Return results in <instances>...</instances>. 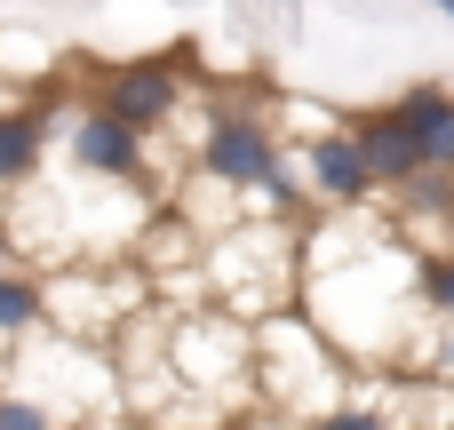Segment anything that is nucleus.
Listing matches in <instances>:
<instances>
[{
	"mask_svg": "<svg viewBox=\"0 0 454 430\" xmlns=\"http://www.w3.org/2000/svg\"><path fill=\"white\" fill-rule=\"evenodd\" d=\"M351 383V359L335 351V335L311 319V311H263L255 319V391L279 407V415H335Z\"/></svg>",
	"mask_w": 454,
	"mask_h": 430,
	"instance_id": "1",
	"label": "nucleus"
},
{
	"mask_svg": "<svg viewBox=\"0 0 454 430\" xmlns=\"http://www.w3.org/2000/svg\"><path fill=\"white\" fill-rule=\"evenodd\" d=\"M168 359H176L184 391H255V319L200 303V311L168 319Z\"/></svg>",
	"mask_w": 454,
	"mask_h": 430,
	"instance_id": "2",
	"label": "nucleus"
},
{
	"mask_svg": "<svg viewBox=\"0 0 454 430\" xmlns=\"http://www.w3.org/2000/svg\"><path fill=\"white\" fill-rule=\"evenodd\" d=\"M200 168L247 207L263 184H279L287 176V144H279V120L271 112H255V104H223V112H207L200 120Z\"/></svg>",
	"mask_w": 454,
	"mask_h": 430,
	"instance_id": "3",
	"label": "nucleus"
},
{
	"mask_svg": "<svg viewBox=\"0 0 454 430\" xmlns=\"http://www.w3.org/2000/svg\"><path fill=\"white\" fill-rule=\"evenodd\" d=\"M295 176H303V199H311V215H327V207H375V168H367V152H359V136H351V120H335V128H319V136H295Z\"/></svg>",
	"mask_w": 454,
	"mask_h": 430,
	"instance_id": "4",
	"label": "nucleus"
},
{
	"mask_svg": "<svg viewBox=\"0 0 454 430\" xmlns=\"http://www.w3.org/2000/svg\"><path fill=\"white\" fill-rule=\"evenodd\" d=\"M184 48H168V56H120V64H104V80H96V104H112L120 120H136V128H168L176 112H184Z\"/></svg>",
	"mask_w": 454,
	"mask_h": 430,
	"instance_id": "5",
	"label": "nucleus"
},
{
	"mask_svg": "<svg viewBox=\"0 0 454 430\" xmlns=\"http://www.w3.org/2000/svg\"><path fill=\"white\" fill-rule=\"evenodd\" d=\"M144 144H152V128L120 120L112 104H88V112L64 128V152H72V168H80V176H96V184H136V192H160V184H152V168H144Z\"/></svg>",
	"mask_w": 454,
	"mask_h": 430,
	"instance_id": "6",
	"label": "nucleus"
},
{
	"mask_svg": "<svg viewBox=\"0 0 454 430\" xmlns=\"http://www.w3.org/2000/svg\"><path fill=\"white\" fill-rule=\"evenodd\" d=\"M351 136H359V152H367V168H375V184H383V192L431 168V160H423V136L407 128V112H399V104H375V112H351Z\"/></svg>",
	"mask_w": 454,
	"mask_h": 430,
	"instance_id": "7",
	"label": "nucleus"
},
{
	"mask_svg": "<svg viewBox=\"0 0 454 430\" xmlns=\"http://www.w3.org/2000/svg\"><path fill=\"white\" fill-rule=\"evenodd\" d=\"M391 104H399L407 128L423 136V160H431V168H454V88L447 80H415V88H399Z\"/></svg>",
	"mask_w": 454,
	"mask_h": 430,
	"instance_id": "8",
	"label": "nucleus"
},
{
	"mask_svg": "<svg viewBox=\"0 0 454 430\" xmlns=\"http://www.w3.org/2000/svg\"><path fill=\"white\" fill-rule=\"evenodd\" d=\"M40 160H48V120L40 112H0V192H16V184H32L40 176Z\"/></svg>",
	"mask_w": 454,
	"mask_h": 430,
	"instance_id": "9",
	"label": "nucleus"
},
{
	"mask_svg": "<svg viewBox=\"0 0 454 430\" xmlns=\"http://www.w3.org/2000/svg\"><path fill=\"white\" fill-rule=\"evenodd\" d=\"M48 327V279L40 271H0V343H24V335H40Z\"/></svg>",
	"mask_w": 454,
	"mask_h": 430,
	"instance_id": "10",
	"label": "nucleus"
},
{
	"mask_svg": "<svg viewBox=\"0 0 454 430\" xmlns=\"http://www.w3.org/2000/svg\"><path fill=\"white\" fill-rule=\"evenodd\" d=\"M56 64V40H40V32H24V24H0V72L8 80H40Z\"/></svg>",
	"mask_w": 454,
	"mask_h": 430,
	"instance_id": "11",
	"label": "nucleus"
},
{
	"mask_svg": "<svg viewBox=\"0 0 454 430\" xmlns=\"http://www.w3.org/2000/svg\"><path fill=\"white\" fill-rule=\"evenodd\" d=\"M72 407H48V399H24V391H0V430H56Z\"/></svg>",
	"mask_w": 454,
	"mask_h": 430,
	"instance_id": "12",
	"label": "nucleus"
},
{
	"mask_svg": "<svg viewBox=\"0 0 454 430\" xmlns=\"http://www.w3.org/2000/svg\"><path fill=\"white\" fill-rule=\"evenodd\" d=\"M423 311L454 319V247H431L423 255Z\"/></svg>",
	"mask_w": 454,
	"mask_h": 430,
	"instance_id": "13",
	"label": "nucleus"
},
{
	"mask_svg": "<svg viewBox=\"0 0 454 430\" xmlns=\"http://www.w3.org/2000/svg\"><path fill=\"white\" fill-rule=\"evenodd\" d=\"M271 120H287L295 136H319V128L351 120V112H335V104H303V96H279V104H271Z\"/></svg>",
	"mask_w": 454,
	"mask_h": 430,
	"instance_id": "14",
	"label": "nucleus"
},
{
	"mask_svg": "<svg viewBox=\"0 0 454 430\" xmlns=\"http://www.w3.org/2000/svg\"><path fill=\"white\" fill-rule=\"evenodd\" d=\"M16 255H24V239H16V231H8V223H0V271H8V263H16Z\"/></svg>",
	"mask_w": 454,
	"mask_h": 430,
	"instance_id": "15",
	"label": "nucleus"
},
{
	"mask_svg": "<svg viewBox=\"0 0 454 430\" xmlns=\"http://www.w3.org/2000/svg\"><path fill=\"white\" fill-rule=\"evenodd\" d=\"M439 16H454V0H439Z\"/></svg>",
	"mask_w": 454,
	"mask_h": 430,
	"instance_id": "16",
	"label": "nucleus"
},
{
	"mask_svg": "<svg viewBox=\"0 0 454 430\" xmlns=\"http://www.w3.org/2000/svg\"><path fill=\"white\" fill-rule=\"evenodd\" d=\"M447 391H454V375H447Z\"/></svg>",
	"mask_w": 454,
	"mask_h": 430,
	"instance_id": "17",
	"label": "nucleus"
}]
</instances>
